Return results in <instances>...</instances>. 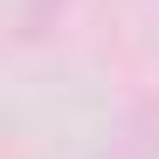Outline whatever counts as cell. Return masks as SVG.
Returning <instances> with one entry per match:
<instances>
[{
    "label": "cell",
    "mask_w": 159,
    "mask_h": 159,
    "mask_svg": "<svg viewBox=\"0 0 159 159\" xmlns=\"http://www.w3.org/2000/svg\"><path fill=\"white\" fill-rule=\"evenodd\" d=\"M62 7V0H56ZM48 28V0H28V7H21V35H42Z\"/></svg>",
    "instance_id": "cell-1"
}]
</instances>
